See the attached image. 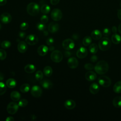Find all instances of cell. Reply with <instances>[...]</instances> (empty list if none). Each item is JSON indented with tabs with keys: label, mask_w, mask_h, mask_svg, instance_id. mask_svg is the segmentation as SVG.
Returning <instances> with one entry per match:
<instances>
[{
	"label": "cell",
	"mask_w": 121,
	"mask_h": 121,
	"mask_svg": "<svg viewBox=\"0 0 121 121\" xmlns=\"http://www.w3.org/2000/svg\"><path fill=\"white\" fill-rule=\"evenodd\" d=\"M95 72L99 75H103L106 73L109 69L108 63L105 60L98 61L94 67Z\"/></svg>",
	"instance_id": "6da1fadb"
},
{
	"label": "cell",
	"mask_w": 121,
	"mask_h": 121,
	"mask_svg": "<svg viewBox=\"0 0 121 121\" xmlns=\"http://www.w3.org/2000/svg\"><path fill=\"white\" fill-rule=\"evenodd\" d=\"M26 11L27 13L30 15L35 16L39 13L40 8L37 3L35 2H31L27 5Z\"/></svg>",
	"instance_id": "7a4b0ae2"
},
{
	"label": "cell",
	"mask_w": 121,
	"mask_h": 121,
	"mask_svg": "<svg viewBox=\"0 0 121 121\" xmlns=\"http://www.w3.org/2000/svg\"><path fill=\"white\" fill-rule=\"evenodd\" d=\"M99 49L103 51H105L109 50L111 46V42L107 37H103L100 39L98 43Z\"/></svg>",
	"instance_id": "3957f363"
},
{
	"label": "cell",
	"mask_w": 121,
	"mask_h": 121,
	"mask_svg": "<svg viewBox=\"0 0 121 121\" xmlns=\"http://www.w3.org/2000/svg\"><path fill=\"white\" fill-rule=\"evenodd\" d=\"M51 60L55 62L58 63L60 62L63 59L62 52L59 50H55L51 54Z\"/></svg>",
	"instance_id": "277c9868"
},
{
	"label": "cell",
	"mask_w": 121,
	"mask_h": 121,
	"mask_svg": "<svg viewBox=\"0 0 121 121\" xmlns=\"http://www.w3.org/2000/svg\"><path fill=\"white\" fill-rule=\"evenodd\" d=\"M99 84L103 87H107L111 84V80L109 78L106 76H101L98 79Z\"/></svg>",
	"instance_id": "5b68a950"
},
{
	"label": "cell",
	"mask_w": 121,
	"mask_h": 121,
	"mask_svg": "<svg viewBox=\"0 0 121 121\" xmlns=\"http://www.w3.org/2000/svg\"><path fill=\"white\" fill-rule=\"evenodd\" d=\"M51 16L54 21H58L61 19L62 17V13L60 9H54L52 10Z\"/></svg>",
	"instance_id": "8992f818"
},
{
	"label": "cell",
	"mask_w": 121,
	"mask_h": 121,
	"mask_svg": "<svg viewBox=\"0 0 121 121\" xmlns=\"http://www.w3.org/2000/svg\"><path fill=\"white\" fill-rule=\"evenodd\" d=\"M18 107L19 105L17 103L12 102L9 103L7 105V110L9 113L10 114H14L17 112Z\"/></svg>",
	"instance_id": "52a82bcc"
},
{
	"label": "cell",
	"mask_w": 121,
	"mask_h": 121,
	"mask_svg": "<svg viewBox=\"0 0 121 121\" xmlns=\"http://www.w3.org/2000/svg\"><path fill=\"white\" fill-rule=\"evenodd\" d=\"M62 47L66 50H70L73 49L75 46V43L74 41L71 39H66L62 42Z\"/></svg>",
	"instance_id": "ba28073f"
},
{
	"label": "cell",
	"mask_w": 121,
	"mask_h": 121,
	"mask_svg": "<svg viewBox=\"0 0 121 121\" xmlns=\"http://www.w3.org/2000/svg\"><path fill=\"white\" fill-rule=\"evenodd\" d=\"M38 41V37L34 34L28 35L26 38V43L30 45H34L37 43Z\"/></svg>",
	"instance_id": "9c48e42d"
},
{
	"label": "cell",
	"mask_w": 121,
	"mask_h": 121,
	"mask_svg": "<svg viewBox=\"0 0 121 121\" xmlns=\"http://www.w3.org/2000/svg\"><path fill=\"white\" fill-rule=\"evenodd\" d=\"M42 89L38 86H34L31 89V94L35 97H39L42 94Z\"/></svg>",
	"instance_id": "30bf717a"
},
{
	"label": "cell",
	"mask_w": 121,
	"mask_h": 121,
	"mask_svg": "<svg viewBox=\"0 0 121 121\" xmlns=\"http://www.w3.org/2000/svg\"><path fill=\"white\" fill-rule=\"evenodd\" d=\"M0 19L2 23L8 24L11 22L12 20V17L9 13L5 12L1 15Z\"/></svg>",
	"instance_id": "8fae6325"
},
{
	"label": "cell",
	"mask_w": 121,
	"mask_h": 121,
	"mask_svg": "<svg viewBox=\"0 0 121 121\" xmlns=\"http://www.w3.org/2000/svg\"><path fill=\"white\" fill-rule=\"evenodd\" d=\"M68 65L70 69H76L78 65V61L75 57H71L68 59L67 62Z\"/></svg>",
	"instance_id": "7c38bea8"
},
{
	"label": "cell",
	"mask_w": 121,
	"mask_h": 121,
	"mask_svg": "<svg viewBox=\"0 0 121 121\" xmlns=\"http://www.w3.org/2000/svg\"><path fill=\"white\" fill-rule=\"evenodd\" d=\"M76 54L78 58H85L87 55V50L86 48L81 47L78 50Z\"/></svg>",
	"instance_id": "4fadbf2b"
},
{
	"label": "cell",
	"mask_w": 121,
	"mask_h": 121,
	"mask_svg": "<svg viewBox=\"0 0 121 121\" xmlns=\"http://www.w3.org/2000/svg\"><path fill=\"white\" fill-rule=\"evenodd\" d=\"M48 47L45 45H41L39 46L37 49L38 54L41 56H43L45 55L48 51Z\"/></svg>",
	"instance_id": "5bb4252c"
},
{
	"label": "cell",
	"mask_w": 121,
	"mask_h": 121,
	"mask_svg": "<svg viewBox=\"0 0 121 121\" xmlns=\"http://www.w3.org/2000/svg\"><path fill=\"white\" fill-rule=\"evenodd\" d=\"M48 31L51 33H54L59 29V25L55 22H51L48 26Z\"/></svg>",
	"instance_id": "9a60e30c"
},
{
	"label": "cell",
	"mask_w": 121,
	"mask_h": 121,
	"mask_svg": "<svg viewBox=\"0 0 121 121\" xmlns=\"http://www.w3.org/2000/svg\"><path fill=\"white\" fill-rule=\"evenodd\" d=\"M27 45L26 43L24 41H20L17 44V50L18 51L22 53H25L27 49Z\"/></svg>",
	"instance_id": "2e32d148"
},
{
	"label": "cell",
	"mask_w": 121,
	"mask_h": 121,
	"mask_svg": "<svg viewBox=\"0 0 121 121\" xmlns=\"http://www.w3.org/2000/svg\"><path fill=\"white\" fill-rule=\"evenodd\" d=\"M91 37L94 40H98L102 38V34L100 30L98 29H95L91 32Z\"/></svg>",
	"instance_id": "e0dca14e"
},
{
	"label": "cell",
	"mask_w": 121,
	"mask_h": 121,
	"mask_svg": "<svg viewBox=\"0 0 121 121\" xmlns=\"http://www.w3.org/2000/svg\"><path fill=\"white\" fill-rule=\"evenodd\" d=\"M97 77L96 73L92 71H89L86 73L85 78L86 79L89 81H92L95 80Z\"/></svg>",
	"instance_id": "ac0fdd59"
},
{
	"label": "cell",
	"mask_w": 121,
	"mask_h": 121,
	"mask_svg": "<svg viewBox=\"0 0 121 121\" xmlns=\"http://www.w3.org/2000/svg\"><path fill=\"white\" fill-rule=\"evenodd\" d=\"M89 91L93 95L96 94L99 91V86L96 83H93L90 86Z\"/></svg>",
	"instance_id": "d6986e66"
},
{
	"label": "cell",
	"mask_w": 121,
	"mask_h": 121,
	"mask_svg": "<svg viewBox=\"0 0 121 121\" xmlns=\"http://www.w3.org/2000/svg\"><path fill=\"white\" fill-rule=\"evenodd\" d=\"M40 84L43 88L45 89H50L52 87V82L48 79H44L40 81Z\"/></svg>",
	"instance_id": "ffe728a7"
},
{
	"label": "cell",
	"mask_w": 121,
	"mask_h": 121,
	"mask_svg": "<svg viewBox=\"0 0 121 121\" xmlns=\"http://www.w3.org/2000/svg\"><path fill=\"white\" fill-rule=\"evenodd\" d=\"M64 106L66 108L71 110L74 108L76 106L75 102L71 99H69L66 100L64 103Z\"/></svg>",
	"instance_id": "44dd1931"
},
{
	"label": "cell",
	"mask_w": 121,
	"mask_h": 121,
	"mask_svg": "<svg viewBox=\"0 0 121 121\" xmlns=\"http://www.w3.org/2000/svg\"><path fill=\"white\" fill-rule=\"evenodd\" d=\"M36 67L32 64H28L25 66L24 70L27 73H32L36 70Z\"/></svg>",
	"instance_id": "7402d4cb"
},
{
	"label": "cell",
	"mask_w": 121,
	"mask_h": 121,
	"mask_svg": "<svg viewBox=\"0 0 121 121\" xmlns=\"http://www.w3.org/2000/svg\"><path fill=\"white\" fill-rule=\"evenodd\" d=\"M112 41L114 44H117L121 43V36L117 33H113L111 37Z\"/></svg>",
	"instance_id": "603a6c76"
},
{
	"label": "cell",
	"mask_w": 121,
	"mask_h": 121,
	"mask_svg": "<svg viewBox=\"0 0 121 121\" xmlns=\"http://www.w3.org/2000/svg\"><path fill=\"white\" fill-rule=\"evenodd\" d=\"M21 97L20 93L16 91H14L12 92L10 94V98L11 99L15 102L18 101Z\"/></svg>",
	"instance_id": "cb8c5ba5"
},
{
	"label": "cell",
	"mask_w": 121,
	"mask_h": 121,
	"mask_svg": "<svg viewBox=\"0 0 121 121\" xmlns=\"http://www.w3.org/2000/svg\"><path fill=\"white\" fill-rule=\"evenodd\" d=\"M6 84L8 87L13 88L16 86L17 81L14 78H9L7 80Z\"/></svg>",
	"instance_id": "d4e9b609"
},
{
	"label": "cell",
	"mask_w": 121,
	"mask_h": 121,
	"mask_svg": "<svg viewBox=\"0 0 121 121\" xmlns=\"http://www.w3.org/2000/svg\"><path fill=\"white\" fill-rule=\"evenodd\" d=\"M112 104L116 108L121 107V96H118L115 97L112 101Z\"/></svg>",
	"instance_id": "484cf974"
},
{
	"label": "cell",
	"mask_w": 121,
	"mask_h": 121,
	"mask_svg": "<svg viewBox=\"0 0 121 121\" xmlns=\"http://www.w3.org/2000/svg\"><path fill=\"white\" fill-rule=\"evenodd\" d=\"M113 90L116 93H121V81H119L114 84Z\"/></svg>",
	"instance_id": "4316f807"
},
{
	"label": "cell",
	"mask_w": 121,
	"mask_h": 121,
	"mask_svg": "<svg viewBox=\"0 0 121 121\" xmlns=\"http://www.w3.org/2000/svg\"><path fill=\"white\" fill-rule=\"evenodd\" d=\"M98 47L96 43H94L90 44L89 45V50L90 52L92 54L96 53L98 51Z\"/></svg>",
	"instance_id": "83f0119b"
},
{
	"label": "cell",
	"mask_w": 121,
	"mask_h": 121,
	"mask_svg": "<svg viewBox=\"0 0 121 121\" xmlns=\"http://www.w3.org/2000/svg\"><path fill=\"white\" fill-rule=\"evenodd\" d=\"M43 73L47 77H50L52 73V68L49 66H46L43 69Z\"/></svg>",
	"instance_id": "f1b7e54d"
},
{
	"label": "cell",
	"mask_w": 121,
	"mask_h": 121,
	"mask_svg": "<svg viewBox=\"0 0 121 121\" xmlns=\"http://www.w3.org/2000/svg\"><path fill=\"white\" fill-rule=\"evenodd\" d=\"M30 86L28 84L25 83L22 85L20 87V90L21 92L23 93L28 92L30 90Z\"/></svg>",
	"instance_id": "f546056e"
},
{
	"label": "cell",
	"mask_w": 121,
	"mask_h": 121,
	"mask_svg": "<svg viewBox=\"0 0 121 121\" xmlns=\"http://www.w3.org/2000/svg\"><path fill=\"white\" fill-rule=\"evenodd\" d=\"M51 8L47 4H44L42 6L41 8V11L42 13L44 14H47L49 13L50 11Z\"/></svg>",
	"instance_id": "4dcf8cb0"
},
{
	"label": "cell",
	"mask_w": 121,
	"mask_h": 121,
	"mask_svg": "<svg viewBox=\"0 0 121 121\" xmlns=\"http://www.w3.org/2000/svg\"><path fill=\"white\" fill-rule=\"evenodd\" d=\"M92 42V38L89 36H85L84 39H83L82 43L84 45L87 46L89 45Z\"/></svg>",
	"instance_id": "1f68e13d"
},
{
	"label": "cell",
	"mask_w": 121,
	"mask_h": 121,
	"mask_svg": "<svg viewBox=\"0 0 121 121\" xmlns=\"http://www.w3.org/2000/svg\"><path fill=\"white\" fill-rule=\"evenodd\" d=\"M35 78L37 81H41L43 78V73L41 70L36 71L35 74Z\"/></svg>",
	"instance_id": "d6a6232c"
},
{
	"label": "cell",
	"mask_w": 121,
	"mask_h": 121,
	"mask_svg": "<svg viewBox=\"0 0 121 121\" xmlns=\"http://www.w3.org/2000/svg\"><path fill=\"white\" fill-rule=\"evenodd\" d=\"M6 85L2 82L0 81V95H3L6 91Z\"/></svg>",
	"instance_id": "836d02e7"
},
{
	"label": "cell",
	"mask_w": 121,
	"mask_h": 121,
	"mask_svg": "<svg viewBox=\"0 0 121 121\" xmlns=\"http://www.w3.org/2000/svg\"><path fill=\"white\" fill-rule=\"evenodd\" d=\"M11 46V43L9 41L5 40L1 43V47L3 49H8Z\"/></svg>",
	"instance_id": "e575fe53"
},
{
	"label": "cell",
	"mask_w": 121,
	"mask_h": 121,
	"mask_svg": "<svg viewBox=\"0 0 121 121\" xmlns=\"http://www.w3.org/2000/svg\"><path fill=\"white\" fill-rule=\"evenodd\" d=\"M27 104H28V101L26 99H21L18 103V104L19 106H20V107H24L26 106L27 105Z\"/></svg>",
	"instance_id": "d590c367"
},
{
	"label": "cell",
	"mask_w": 121,
	"mask_h": 121,
	"mask_svg": "<svg viewBox=\"0 0 121 121\" xmlns=\"http://www.w3.org/2000/svg\"><path fill=\"white\" fill-rule=\"evenodd\" d=\"M7 57V53L4 49H0V60H4Z\"/></svg>",
	"instance_id": "8d00e7d4"
},
{
	"label": "cell",
	"mask_w": 121,
	"mask_h": 121,
	"mask_svg": "<svg viewBox=\"0 0 121 121\" xmlns=\"http://www.w3.org/2000/svg\"><path fill=\"white\" fill-rule=\"evenodd\" d=\"M36 27L39 31H44L45 29V25L42 23H38L36 25Z\"/></svg>",
	"instance_id": "74e56055"
},
{
	"label": "cell",
	"mask_w": 121,
	"mask_h": 121,
	"mask_svg": "<svg viewBox=\"0 0 121 121\" xmlns=\"http://www.w3.org/2000/svg\"><path fill=\"white\" fill-rule=\"evenodd\" d=\"M29 25L26 22H22L20 25V28L22 30H25L28 28Z\"/></svg>",
	"instance_id": "f35d334b"
},
{
	"label": "cell",
	"mask_w": 121,
	"mask_h": 121,
	"mask_svg": "<svg viewBox=\"0 0 121 121\" xmlns=\"http://www.w3.org/2000/svg\"><path fill=\"white\" fill-rule=\"evenodd\" d=\"M111 34L110 29L108 28H105L103 31V35L105 36H108Z\"/></svg>",
	"instance_id": "ab89813d"
},
{
	"label": "cell",
	"mask_w": 121,
	"mask_h": 121,
	"mask_svg": "<svg viewBox=\"0 0 121 121\" xmlns=\"http://www.w3.org/2000/svg\"><path fill=\"white\" fill-rule=\"evenodd\" d=\"M41 21L42 23L45 24L48 21V17L46 15H43L41 17Z\"/></svg>",
	"instance_id": "60d3db41"
},
{
	"label": "cell",
	"mask_w": 121,
	"mask_h": 121,
	"mask_svg": "<svg viewBox=\"0 0 121 121\" xmlns=\"http://www.w3.org/2000/svg\"><path fill=\"white\" fill-rule=\"evenodd\" d=\"M94 65L90 63H86L84 65V68L87 70H92L94 69Z\"/></svg>",
	"instance_id": "b9f144b4"
},
{
	"label": "cell",
	"mask_w": 121,
	"mask_h": 121,
	"mask_svg": "<svg viewBox=\"0 0 121 121\" xmlns=\"http://www.w3.org/2000/svg\"><path fill=\"white\" fill-rule=\"evenodd\" d=\"M54 39L52 37H49L46 40V44L48 45H52L54 43Z\"/></svg>",
	"instance_id": "7bdbcfd3"
},
{
	"label": "cell",
	"mask_w": 121,
	"mask_h": 121,
	"mask_svg": "<svg viewBox=\"0 0 121 121\" xmlns=\"http://www.w3.org/2000/svg\"><path fill=\"white\" fill-rule=\"evenodd\" d=\"M97 59H98V58H97V56L94 55H93V56L91 57V58H90V60H91V61H92V62H96V61H97Z\"/></svg>",
	"instance_id": "ee69618b"
},
{
	"label": "cell",
	"mask_w": 121,
	"mask_h": 121,
	"mask_svg": "<svg viewBox=\"0 0 121 121\" xmlns=\"http://www.w3.org/2000/svg\"><path fill=\"white\" fill-rule=\"evenodd\" d=\"M50 3L52 5H57L60 1V0H50Z\"/></svg>",
	"instance_id": "f6af8a7d"
},
{
	"label": "cell",
	"mask_w": 121,
	"mask_h": 121,
	"mask_svg": "<svg viewBox=\"0 0 121 121\" xmlns=\"http://www.w3.org/2000/svg\"><path fill=\"white\" fill-rule=\"evenodd\" d=\"M19 36L21 38H24L26 36V33L23 32H20L19 33Z\"/></svg>",
	"instance_id": "bcb514c9"
},
{
	"label": "cell",
	"mask_w": 121,
	"mask_h": 121,
	"mask_svg": "<svg viewBox=\"0 0 121 121\" xmlns=\"http://www.w3.org/2000/svg\"><path fill=\"white\" fill-rule=\"evenodd\" d=\"M117 17L118 18L121 20V9H120L117 11Z\"/></svg>",
	"instance_id": "7dc6e473"
},
{
	"label": "cell",
	"mask_w": 121,
	"mask_h": 121,
	"mask_svg": "<svg viewBox=\"0 0 121 121\" xmlns=\"http://www.w3.org/2000/svg\"><path fill=\"white\" fill-rule=\"evenodd\" d=\"M7 3V0H0V6H4Z\"/></svg>",
	"instance_id": "c3c4849f"
},
{
	"label": "cell",
	"mask_w": 121,
	"mask_h": 121,
	"mask_svg": "<svg viewBox=\"0 0 121 121\" xmlns=\"http://www.w3.org/2000/svg\"><path fill=\"white\" fill-rule=\"evenodd\" d=\"M6 121H13L14 120V119L12 116H9L7 117V118L5 119Z\"/></svg>",
	"instance_id": "681fc988"
},
{
	"label": "cell",
	"mask_w": 121,
	"mask_h": 121,
	"mask_svg": "<svg viewBox=\"0 0 121 121\" xmlns=\"http://www.w3.org/2000/svg\"><path fill=\"white\" fill-rule=\"evenodd\" d=\"M112 31L113 33H117V29L116 26H113L112 27Z\"/></svg>",
	"instance_id": "f907efd6"
},
{
	"label": "cell",
	"mask_w": 121,
	"mask_h": 121,
	"mask_svg": "<svg viewBox=\"0 0 121 121\" xmlns=\"http://www.w3.org/2000/svg\"><path fill=\"white\" fill-rule=\"evenodd\" d=\"M4 79V75L2 73L0 72V81L3 80Z\"/></svg>",
	"instance_id": "816d5d0a"
},
{
	"label": "cell",
	"mask_w": 121,
	"mask_h": 121,
	"mask_svg": "<svg viewBox=\"0 0 121 121\" xmlns=\"http://www.w3.org/2000/svg\"><path fill=\"white\" fill-rule=\"evenodd\" d=\"M65 55L67 57H68L70 55V52H65Z\"/></svg>",
	"instance_id": "f5cc1de1"
},
{
	"label": "cell",
	"mask_w": 121,
	"mask_h": 121,
	"mask_svg": "<svg viewBox=\"0 0 121 121\" xmlns=\"http://www.w3.org/2000/svg\"><path fill=\"white\" fill-rule=\"evenodd\" d=\"M48 48H49V49L50 51H53V50H54V47L53 46H52V45H50V47Z\"/></svg>",
	"instance_id": "db71d44e"
},
{
	"label": "cell",
	"mask_w": 121,
	"mask_h": 121,
	"mask_svg": "<svg viewBox=\"0 0 121 121\" xmlns=\"http://www.w3.org/2000/svg\"><path fill=\"white\" fill-rule=\"evenodd\" d=\"M118 31H119V33L121 34V23L119 25V26H118Z\"/></svg>",
	"instance_id": "11a10c76"
},
{
	"label": "cell",
	"mask_w": 121,
	"mask_h": 121,
	"mask_svg": "<svg viewBox=\"0 0 121 121\" xmlns=\"http://www.w3.org/2000/svg\"><path fill=\"white\" fill-rule=\"evenodd\" d=\"M43 35H44L45 36H47V35H48V32L47 31L44 30V31H43Z\"/></svg>",
	"instance_id": "9f6ffc18"
},
{
	"label": "cell",
	"mask_w": 121,
	"mask_h": 121,
	"mask_svg": "<svg viewBox=\"0 0 121 121\" xmlns=\"http://www.w3.org/2000/svg\"><path fill=\"white\" fill-rule=\"evenodd\" d=\"M1 29V24H0V30Z\"/></svg>",
	"instance_id": "6f0895ef"
},
{
	"label": "cell",
	"mask_w": 121,
	"mask_h": 121,
	"mask_svg": "<svg viewBox=\"0 0 121 121\" xmlns=\"http://www.w3.org/2000/svg\"><path fill=\"white\" fill-rule=\"evenodd\" d=\"M120 6H121V4H120Z\"/></svg>",
	"instance_id": "680465c9"
}]
</instances>
